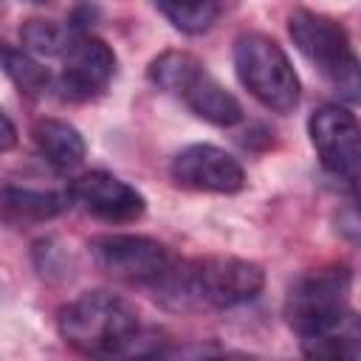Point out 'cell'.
<instances>
[{"mask_svg":"<svg viewBox=\"0 0 361 361\" xmlns=\"http://www.w3.org/2000/svg\"><path fill=\"white\" fill-rule=\"evenodd\" d=\"M265 271L240 257H203L172 259L161 279L149 288L155 302L175 313L192 310H228L259 296Z\"/></svg>","mask_w":361,"mask_h":361,"instance_id":"1","label":"cell"},{"mask_svg":"<svg viewBox=\"0 0 361 361\" xmlns=\"http://www.w3.org/2000/svg\"><path fill=\"white\" fill-rule=\"evenodd\" d=\"M56 330L82 355H121L138 341V313L110 290H87L59 310Z\"/></svg>","mask_w":361,"mask_h":361,"instance_id":"2","label":"cell"},{"mask_svg":"<svg viewBox=\"0 0 361 361\" xmlns=\"http://www.w3.org/2000/svg\"><path fill=\"white\" fill-rule=\"evenodd\" d=\"M288 34L330 90L341 102L361 107V59L355 56L347 31L324 14L299 8L288 17Z\"/></svg>","mask_w":361,"mask_h":361,"instance_id":"3","label":"cell"},{"mask_svg":"<svg viewBox=\"0 0 361 361\" xmlns=\"http://www.w3.org/2000/svg\"><path fill=\"white\" fill-rule=\"evenodd\" d=\"M234 71L240 85L268 110L293 113L302 96L299 76L276 39L259 31L240 34L234 42Z\"/></svg>","mask_w":361,"mask_h":361,"instance_id":"4","label":"cell"},{"mask_svg":"<svg viewBox=\"0 0 361 361\" xmlns=\"http://www.w3.org/2000/svg\"><path fill=\"white\" fill-rule=\"evenodd\" d=\"M93 262L113 279L152 288L172 257L164 243L144 234H99L90 240Z\"/></svg>","mask_w":361,"mask_h":361,"instance_id":"5","label":"cell"},{"mask_svg":"<svg viewBox=\"0 0 361 361\" xmlns=\"http://www.w3.org/2000/svg\"><path fill=\"white\" fill-rule=\"evenodd\" d=\"M307 135L330 175L347 180L361 178V124L347 107L322 104L313 110L307 118Z\"/></svg>","mask_w":361,"mask_h":361,"instance_id":"6","label":"cell"},{"mask_svg":"<svg viewBox=\"0 0 361 361\" xmlns=\"http://www.w3.org/2000/svg\"><path fill=\"white\" fill-rule=\"evenodd\" d=\"M353 274L344 265H330L299 276L285 296V322L299 336L310 324L350 305Z\"/></svg>","mask_w":361,"mask_h":361,"instance_id":"7","label":"cell"},{"mask_svg":"<svg viewBox=\"0 0 361 361\" xmlns=\"http://www.w3.org/2000/svg\"><path fill=\"white\" fill-rule=\"evenodd\" d=\"M116 73L113 48L93 34H73L71 45L62 54V73L56 90L65 102H87L99 96Z\"/></svg>","mask_w":361,"mask_h":361,"instance_id":"8","label":"cell"},{"mask_svg":"<svg viewBox=\"0 0 361 361\" xmlns=\"http://www.w3.org/2000/svg\"><path fill=\"white\" fill-rule=\"evenodd\" d=\"M169 175L178 186L192 189V192H209V195H234L245 186L243 164L231 152L214 144L183 147L172 158Z\"/></svg>","mask_w":361,"mask_h":361,"instance_id":"9","label":"cell"},{"mask_svg":"<svg viewBox=\"0 0 361 361\" xmlns=\"http://www.w3.org/2000/svg\"><path fill=\"white\" fill-rule=\"evenodd\" d=\"M71 192L87 214L104 223H133L147 212V197L135 186L104 169L85 172L71 183Z\"/></svg>","mask_w":361,"mask_h":361,"instance_id":"10","label":"cell"},{"mask_svg":"<svg viewBox=\"0 0 361 361\" xmlns=\"http://www.w3.org/2000/svg\"><path fill=\"white\" fill-rule=\"evenodd\" d=\"M299 347L307 358H358L361 355V313L350 305L324 316L299 333Z\"/></svg>","mask_w":361,"mask_h":361,"instance_id":"11","label":"cell"},{"mask_svg":"<svg viewBox=\"0 0 361 361\" xmlns=\"http://www.w3.org/2000/svg\"><path fill=\"white\" fill-rule=\"evenodd\" d=\"M31 138H34L37 152L59 172H71V169L82 166V161H85L87 147H85L82 133L73 124L62 121V118H39V121H34Z\"/></svg>","mask_w":361,"mask_h":361,"instance_id":"12","label":"cell"},{"mask_svg":"<svg viewBox=\"0 0 361 361\" xmlns=\"http://www.w3.org/2000/svg\"><path fill=\"white\" fill-rule=\"evenodd\" d=\"M183 104L203 121L214 124V127H234L243 121V107L240 102L206 71L180 93Z\"/></svg>","mask_w":361,"mask_h":361,"instance_id":"13","label":"cell"},{"mask_svg":"<svg viewBox=\"0 0 361 361\" xmlns=\"http://www.w3.org/2000/svg\"><path fill=\"white\" fill-rule=\"evenodd\" d=\"M73 192H56V189H28V186H6L3 189V212L6 220H51L59 217L65 209H71Z\"/></svg>","mask_w":361,"mask_h":361,"instance_id":"14","label":"cell"},{"mask_svg":"<svg viewBox=\"0 0 361 361\" xmlns=\"http://www.w3.org/2000/svg\"><path fill=\"white\" fill-rule=\"evenodd\" d=\"M203 71H206V68H203V62H200L195 54H189V51H164L161 56H155V59L149 62L147 76H149V82H152L158 90L172 93V96L180 99V93H183Z\"/></svg>","mask_w":361,"mask_h":361,"instance_id":"15","label":"cell"},{"mask_svg":"<svg viewBox=\"0 0 361 361\" xmlns=\"http://www.w3.org/2000/svg\"><path fill=\"white\" fill-rule=\"evenodd\" d=\"M155 8L183 34H203L220 14V0H152Z\"/></svg>","mask_w":361,"mask_h":361,"instance_id":"16","label":"cell"},{"mask_svg":"<svg viewBox=\"0 0 361 361\" xmlns=\"http://www.w3.org/2000/svg\"><path fill=\"white\" fill-rule=\"evenodd\" d=\"M3 68H6V76H8L23 93H31V96L42 93V90L48 87V82H51L48 68H45L31 51H25V48L17 51V48L6 45V48H3Z\"/></svg>","mask_w":361,"mask_h":361,"instance_id":"17","label":"cell"},{"mask_svg":"<svg viewBox=\"0 0 361 361\" xmlns=\"http://www.w3.org/2000/svg\"><path fill=\"white\" fill-rule=\"evenodd\" d=\"M73 28H59L48 20H28L23 28H20V37H23V48L37 54V56H62L65 48L71 45L73 39ZM85 34V31H82Z\"/></svg>","mask_w":361,"mask_h":361,"instance_id":"18","label":"cell"},{"mask_svg":"<svg viewBox=\"0 0 361 361\" xmlns=\"http://www.w3.org/2000/svg\"><path fill=\"white\" fill-rule=\"evenodd\" d=\"M333 226L347 243L361 248V197L344 200L333 214Z\"/></svg>","mask_w":361,"mask_h":361,"instance_id":"19","label":"cell"},{"mask_svg":"<svg viewBox=\"0 0 361 361\" xmlns=\"http://www.w3.org/2000/svg\"><path fill=\"white\" fill-rule=\"evenodd\" d=\"M0 121H3V141H0V149L8 152V149L14 147V141H17V130H14L11 118H8V113H0Z\"/></svg>","mask_w":361,"mask_h":361,"instance_id":"20","label":"cell"},{"mask_svg":"<svg viewBox=\"0 0 361 361\" xmlns=\"http://www.w3.org/2000/svg\"><path fill=\"white\" fill-rule=\"evenodd\" d=\"M28 3H37V6H45V3H51V0H28Z\"/></svg>","mask_w":361,"mask_h":361,"instance_id":"21","label":"cell"}]
</instances>
